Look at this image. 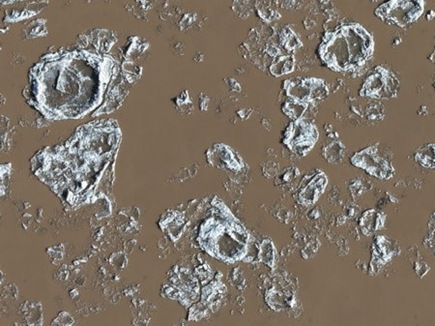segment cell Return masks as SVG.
I'll return each mask as SVG.
<instances>
[{"label":"cell","mask_w":435,"mask_h":326,"mask_svg":"<svg viewBox=\"0 0 435 326\" xmlns=\"http://www.w3.org/2000/svg\"><path fill=\"white\" fill-rule=\"evenodd\" d=\"M399 87V81L394 74L378 66L366 80L360 94L374 99H390L396 97Z\"/></svg>","instance_id":"obj_1"},{"label":"cell","mask_w":435,"mask_h":326,"mask_svg":"<svg viewBox=\"0 0 435 326\" xmlns=\"http://www.w3.org/2000/svg\"><path fill=\"white\" fill-rule=\"evenodd\" d=\"M424 11V0H391L376 10V15L383 20L405 26L413 22Z\"/></svg>","instance_id":"obj_2"},{"label":"cell","mask_w":435,"mask_h":326,"mask_svg":"<svg viewBox=\"0 0 435 326\" xmlns=\"http://www.w3.org/2000/svg\"><path fill=\"white\" fill-rule=\"evenodd\" d=\"M351 162L354 166L367 171L369 174L380 179H389L394 174L393 166L389 160L379 155L376 145L356 153Z\"/></svg>","instance_id":"obj_3"},{"label":"cell","mask_w":435,"mask_h":326,"mask_svg":"<svg viewBox=\"0 0 435 326\" xmlns=\"http://www.w3.org/2000/svg\"><path fill=\"white\" fill-rule=\"evenodd\" d=\"M286 91L290 99L308 104L310 103L311 88L305 85L304 80L291 79L286 82Z\"/></svg>","instance_id":"obj_4"},{"label":"cell","mask_w":435,"mask_h":326,"mask_svg":"<svg viewBox=\"0 0 435 326\" xmlns=\"http://www.w3.org/2000/svg\"><path fill=\"white\" fill-rule=\"evenodd\" d=\"M416 161L425 168L435 169V143L421 148L415 156Z\"/></svg>","instance_id":"obj_5"},{"label":"cell","mask_w":435,"mask_h":326,"mask_svg":"<svg viewBox=\"0 0 435 326\" xmlns=\"http://www.w3.org/2000/svg\"><path fill=\"white\" fill-rule=\"evenodd\" d=\"M308 109V103L298 102L292 99H288L284 105V112L292 119L299 120L304 116V113Z\"/></svg>","instance_id":"obj_6"},{"label":"cell","mask_w":435,"mask_h":326,"mask_svg":"<svg viewBox=\"0 0 435 326\" xmlns=\"http://www.w3.org/2000/svg\"><path fill=\"white\" fill-rule=\"evenodd\" d=\"M343 155H344V146L338 140H335L329 143L324 149V156L326 160L334 164L339 163L342 160Z\"/></svg>","instance_id":"obj_7"},{"label":"cell","mask_w":435,"mask_h":326,"mask_svg":"<svg viewBox=\"0 0 435 326\" xmlns=\"http://www.w3.org/2000/svg\"><path fill=\"white\" fill-rule=\"evenodd\" d=\"M275 258L274 245L270 240H264L259 246V261L272 265Z\"/></svg>","instance_id":"obj_8"},{"label":"cell","mask_w":435,"mask_h":326,"mask_svg":"<svg viewBox=\"0 0 435 326\" xmlns=\"http://www.w3.org/2000/svg\"><path fill=\"white\" fill-rule=\"evenodd\" d=\"M329 90L323 81H319L318 84L311 89L310 103H317L323 101L328 96Z\"/></svg>","instance_id":"obj_9"},{"label":"cell","mask_w":435,"mask_h":326,"mask_svg":"<svg viewBox=\"0 0 435 326\" xmlns=\"http://www.w3.org/2000/svg\"><path fill=\"white\" fill-rule=\"evenodd\" d=\"M367 115L370 119L376 120V119H380L383 116V109L380 105L374 104L371 105L368 109H367Z\"/></svg>","instance_id":"obj_10"},{"label":"cell","mask_w":435,"mask_h":326,"mask_svg":"<svg viewBox=\"0 0 435 326\" xmlns=\"http://www.w3.org/2000/svg\"><path fill=\"white\" fill-rule=\"evenodd\" d=\"M299 47H301V42L298 39V37L293 33L291 34L290 37L285 41V47L290 51V50H294L296 48H298Z\"/></svg>","instance_id":"obj_11"},{"label":"cell","mask_w":435,"mask_h":326,"mask_svg":"<svg viewBox=\"0 0 435 326\" xmlns=\"http://www.w3.org/2000/svg\"><path fill=\"white\" fill-rule=\"evenodd\" d=\"M415 271L418 274V276L420 278H422L429 271V266L426 263H424V262H417L416 266H415Z\"/></svg>","instance_id":"obj_12"},{"label":"cell","mask_w":435,"mask_h":326,"mask_svg":"<svg viewBox=\"0 0 435 326\" xmlns=\"http://www.w3.org/2000/svg\"><path fill=\"white\" fill-rule=\"evenodd\" d=\"M239 53H240V55H242L244 58H247L248 56L250 55V50H249V47L247 46V45H242V46H240L239 47Z\"/></svg>","instance_id":"obj_13"},{"label":"cell","mask_w":435,"mask_h":326,"mask_svg":"<svg viewBox=\"0 0 435 326\" xmlns=\"http://www.w3.org/2000/svg\"><path fill=\"white\" fill-rule=\"evenodd\" d=\"M430 58H431V60H432V61H433V63H435V51H434V52H433V54H432V55H431V57H430Z\"/></svg>","instance_id":"obj_14"}]
</instances>
